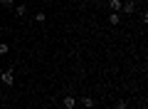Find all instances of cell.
<instances>
[{
	"label": "cell",
	"mask_w": 148,
	"mask_h": 109,
	"mask_svg": "<svg viewBox=\"0 0 148 109\" xmlns=\"http://www.w3.org/2000/svg\"><path fill=\"white\" fill-rule=\"evenodd\" d=\"M0 82L5 84V87H12V84H15V72H12V69H5V72L0 74Z\"/></svg>",
	"instance_id": "6da1fadb"
},
{
	"label": "cell",
	"mask_w": 148,
	"mask_h": 109,
	"mask_svg": "<svg viewBox=\"0 0 148 109\" xmlns=\"http://www.w3.org/2000/svg\"><path fill=\"white\" fill-rule=\"evenodd\" d=\"M62 104H64V109H74V107H77V99H74L72 94H64Z\"/></svg>",
	"instance_id": "7a4b0ae2"
},
{
	"label": "cell",
	"mask_w": 148,
	"mask_h": 109,
	"mask_svg": "<svg viewBox=\"0 0 148 109\" xmlns=\"http://www.w3.org/2000/svg\"><path fill=\"white\" fill-rule=\"evenodd\" d=\"M121 10L123 12H133L136 10V3H133V0H126V3H121Z\"/></svg>",
	"instance_id": "3957f363"
},
{
	"label": "cell",
	"mask_w": 148,
	"mask_h": 109,
	"mask_svg": "<svg viewBox=\"0 0 148 109\" xmlns=\"http://www.w3.org/2000/svg\"><path fill=\"white\" fill-rule=\"evenodd\" d=\"M121 3H123V0H109V10L111 12H119V10H121Z\"/></svg>",
	"instance_id": "277c9868"
},
{
	"label": "cell",
	"mask_w": 148,
	"mask_h": 109,
	"mask_svg": "<svg viewBox=\"0 0 148 109\" xmlns=\"http://www.w3.org/2000/svg\"><path fill=\"white\" fill-rule=\"evenodd\" d=\"M82 104H84V109H91V107H94V97H82Z\"/></svg>",
	"instance_id": "5b68a950"
},
{
	"label": "cell",
	"mask_w": 148,
	"mask_h": 109,
	"mask_svg": "<svg viewBox=\"0 0 148 109\" xmlns=\"http://www.w3.org/2000/svg\"><path fill=\"white\" fill-rule=\"evenodd\" d=\"M119 20H121L119 12H111V15H109V25H119Z\"/></svg>",
	"instance_id": "8992f818"
},
{
	"label": "cell",
	"mask_w": 148,
	"mask_h": 109,
	"mask_svg": "<svg viewBox=\"0 0 148 109\" xmlns=\"http://www.w3.org/2000/svg\"><path fill=\"white\" fill-rule=\"evenodd\" d=\"M10 52V47H8V42H0V55H8Z\"/></svg>",
	"instance_id": "52a82bcc"
},
{
	"label": "cell",
	"mask_w": 148,
	"mask_h": 109,
	"mask_svg": "<svg viewBox=\"0 0 148 109\" xmlns=\"http://www.w3.org/2000/svg\"><path fill=\"white\" fill-rule=\"evenodd\" d=\"M116 109H128V102H126V99H121V102H116Z\"/></svg>",
	"instance_id": "ba28073f"
},
{
	"label": "cell",
	"mask_w": 148,
	"mask_h": 109,
	"mask_svg": "<svg viewBox=\"0 0 148 109\" xmlns=\"http://www.w3.org/2000/svg\"><path fill=\"white\" fill-rule=\"evenodd\" d=\"M15 15H25V5H15Z\"/></svg>",
	"instance_id": "9c48e42d"
},
{
	"label": "cell",
	"mask_w": 148,
	"mask_h": 109,
	"mask_svg": "<svg viewBox=\"0 0 148 109\" xmlns=\"http://www.w3.org/2000/svg\"><path fill=\"white\" fill-rule=\"evenodd\" d=\"M35 22H45V12H35Z\"/></svg>",
	"instance_id": "30bf717a"
},
{
	"label": "cell",
	"mask_w": 148,
	"mask_h": 109,
	"mask_svg": "<svg viewBox=\"0 0 148 109\" xmlns=\"http://www.w3.org/2000/svg\"><path fill=\"white\" fill-rule=\"evenodd\" d=\"M0 5H5V8H12V5H15V0H0Z\"/></svg>",
	"instance_id": "8fae6325"
},
{
	"label": "cell",
	"mask_w": 148,
	"mask_h": 109,
	"mask_svg": "<svg viewBox=\"0 0 148 109\" xmlns=\"http://www.w3.org/2000/svg\"><path fill=\"white\" fill-rule=\"evenodd\" d=\"M0 74H3V69H0Z\"/></svg>",
	"instance_id": "7c38bea8"
}]
</instances>
